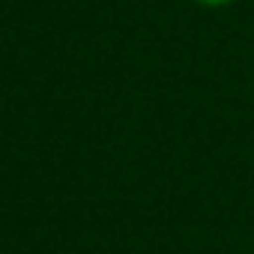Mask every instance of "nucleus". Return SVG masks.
Segmentation results:
<instances>
[{
  "mask_svg": "<svg viewBox=\"0 0 254 254\" xmlns=\"http://www.w3.org/2000/svg\"><path fill=\"white\" fill-rule=\"evenodd\" d=\"M194 3H203V6H227L233 0H194Z\"/></svg>",
  "mask_w": 254,
  "mask_h": 254,
  "instance_id": "1",
  "label": "nucleus"
}]
</instances>
